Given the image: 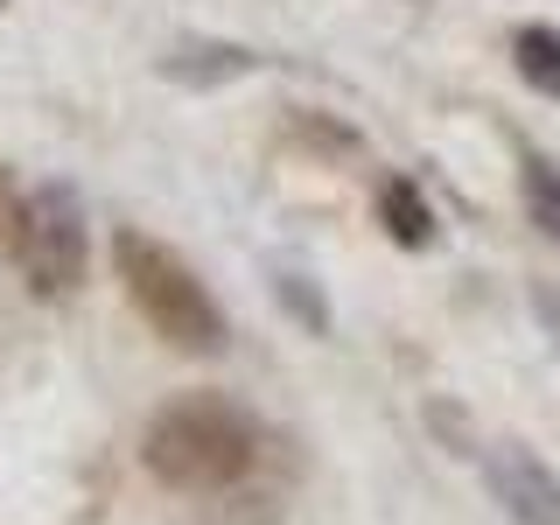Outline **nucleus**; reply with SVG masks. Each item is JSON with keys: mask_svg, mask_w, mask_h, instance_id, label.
Here are the masks:
<instances>
[{"mask_svg": "<svg viewBox=\"0 0 560 525\" xmlns=\"http://www.w3.org/2000/svg\"><path fill=\"white\" fill-rule=\"evenodd\" d=\"M140 463L154 483L183 490V498H218L259 469V420L224 393H183L154 407L140 434Z\"/></svg>", "mask_w": 560, "mask_h": 525, "instance_id": "f257e3e1", "label": "nucleus"}, {"mask_svg": "<svg viewBox=\"0 0 560 525\" xmlns=\"http://www.w3.org/2000/svg\"><path fill=\"white\" fill-rule=\"evenodd\" d=\"M113 273H119V288H127L133 315L168 350H183V358H218V350L232 343L224 308L210 302V288L197 280V267H189L175 245H162L154 232L119 224V232H113Z\"/></svg>", "mask_w": 560, "mask_h": 525, "instance_id": "f03ea898", "label": "nucleus"}, {"mask_svg": "<svg viewBox=\"0 0 560 525\" xmlns=\"http://www.w3.org/2000/svg\"><path fill=\"white\" fill-rule=\"evenodd\" d=\"M14 267H22L35 302H70L92 280V224L70 183H35L14 218Z\"/></svg>", "mask_w": 560, "mask_h": 525, "instance_id": "7ed1b4c3", "label": "nucleus"}, {"mask_svg": "<svg viewBox=\"0 0 560 525\" xmlns=\"http://www.w3.org/2000/svg\"><path fill=\"white\" fill-rule=\"evenodd\" d=\"M483 483L504 504L512 525H560V477L539 463V448L525 442H490L483 448Z\"/></svg>", "mask_w": 560, "mask_h": 525, "instance_id": "20e7f679", "label": "nucleus"}, {"mask_svg": "<svg viewBox=\"0 0 560 525\" xmlns=\"http://www.w3.org/2000/svg\"><path fill=\"white\" fill-rule=\"evenodd\" d=\"M154 70H162L168 84H189V92H218V84H232V78H253L259 57L245 43H224V35H175Z\"/></svg>", "mask_w": 560, "mask_h": 525, "instance_id": "39448f33", "label": "nucleus"}, {"mask_svg": "<svg viewBox=\"0 0 560 525\" xmlns=\"http://www.w3.org/2000/svg\"><path fill=\"white\" fill-rule=\"evenodd\" d=\"M378 232L393 238L399 253H428V245H434L442 224H434V203L420 197L413 175H385V183H378Z\"/></svg>", "mask_w": 560, "mask_h": 525, "instance_id": "423d86ee", "label": "nucleus"}, {"mask_svg": "<svg viewBox=\"0 0 560 525\" xmlns=\"http://www.w3.org/2000/svg\"><path fill=\"white\" fill-rule=\"evenodd\" d=\"M518 189H525V218L560 245V168L533 148V140H518Z\"/></svg>", "mask_w": 560, "mask_h": 525, "instance_id": "0eeeda50", "label": "nucleus"}, {"mask_svg": "<svg viewBox=\"0 0 560 525\" xmlns=\"http://www.w3.org/2000/svg\"><path fill=\"white\" fill-rule=\"evenodd\" d=\"M512 63H518V78L533 84L539 98H560V28L525 22V28L512 35Z\"/></svg>", "mask_w": 560, "mask_h": 525, "instance_id": "6e6552de", "label": "nucleus"}, {"mask_svg": "<svg viewBox=\"0 0 560 525\" xmlns=\"http://www.w3.org/2000/svg\"><path fill=\"white\" fill-rule=\"evenodd\" d=\"M288 140L294 148H315V154H329V162H350V154H364V133L358 127H343V119H329V113H294L288 119Z\"/></svg>", "mask_w": 560, "mask_h": 525, "instance_id": "1a4fd4ad", "label": "nucleus"}, {"mask_svg": "<svg viewBox=\"0 0 560 525\" xmlns=\"http://www.w3.org/2000/svg\"><path fill=\"white\" fill-rule=\"evenodd\" d=\"M273 294H280V308H288L294 323L308 329V337H329V308H323V294H315V280H308V273H280V280H273Z\"/></svg>", "mask_w": 560, "mask_h": 525, "instance_id": "9d476101", "label": "nucleus"}, {"mask_svg": "<svg viewBox=\"0 0 560 525\" xmlns=\"http://www.w3.org/2000/svg\"><path fill=\"white\" fill-rule=\"evenodd\" d=\"M428 428L442 434L455 455H477V448H469V442H477V428H469V413H463V407H448V399H428Z\"/></svg>", "mask_w": 560, "mask_h": 525, "instance_id": "9b49d317", "label": "nucleus"}, {"mask_svg": "<svg viewBox=\"0 0 560 525\" xmlns=\"http://www.w3.org/2000/svg\"><path fill=\"white\" fill-rule=\"evenodd\" d=\"M14 218H22V197H14L8 168H0V253H14Z\"/></svg>", "mask_w": 560, "mask_h": 525, "instance_id": "f8f14e48", "label": "nucleus"}, {"mask_svg": "<svg viewBox=\"0 0 560 525\" xmlns=\"http://www.w3.org/2000/svg\"><path fill=\"white\" fill-rule=\"evenodd\" d=\"M0 8H8V0H0Z\"/></svg>", "mask_w": 560, "mask_h": 525, "instance_id": "ddd939ff", "label": "nucleus"}]
</instances>
